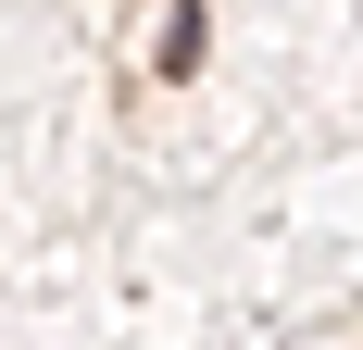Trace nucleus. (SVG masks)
Wrapping results in <instances>:
<instances>
[]
</instances>
